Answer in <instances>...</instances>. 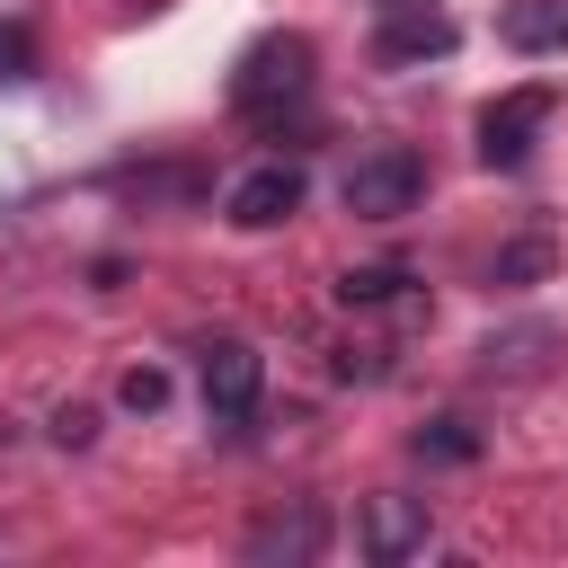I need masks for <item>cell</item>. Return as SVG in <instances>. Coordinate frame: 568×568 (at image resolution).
<instances>
[{
    "instance_id": "obj_1",
    "label": "cell",
    "mask_w": 568,
    "mask_h": 568,
    "mask_svg": "<svg viewBox=\"0 0 568 568\" xmlns=\"http://www.w3.org/2000/svg\"><path fill=\"white\" fill-rule=\"evenodd\" d=\"M337 195H346L355 222H399V213H417V195H426V160H417L408 142H373V151L346 160Z\"/></svg>"
},
{
    "instance_id": "obj_2",
    "label": "cell",
    "mask_w": 568,
    "mask_h": 568,
    "mask_svg": "<svg viewBox=\"0 0 568 568\" xmlns=\"http://www.w3.org/2000/svg\"><path fill=\"white\" fill-rule=\"evenodd\" d=\"M311 89V36H257L231 71V106L240 115H275L284 98Z\"/></svg>"
},
{
    "instance_id": "obj_3",
    "label": "cell",
    "mask_w": 568,
    "mask_h": 568,
    "mask_svg": "<svg viewBox=\"0 0 568 568\" xmlns=\"http://www.w3.org/2000/svg\"><path fill=\"white\" fill-rule=\"evenodd\" d=\"M453 44H462V27H453L444 9H426V0H390V9H382V27H373V62H382V71L444 62Z\"/></svg>"
},
{
    "instance_id": "obj_4",
    "label": "cell",
    "mask_w": 568,
    "mask_h": 568,
    "mask_svg": "<svg viewBox=\"0 0 568 568\" xmlns=\"http://www.w3.org/2000/svg\"><path fill=\"white\" fill-rule=\"evenodd\" d=\"M550 115H559V89H541V80L532 89H506L497 106H479V160L488 169H524L532 160V133Z\"/></svg>"
},
{
    "instance_id": "obj_5",
    "label": "cell",
    "mask_w": 568,
    "mask_h": 568,
    "mask_svg": "<svg viewBox=\"0 0 568 568\" xmlns=\"http://www.w3.org/2000/svg\"><path fill=\"white\" fill-rule=\"evenodd\" d=\"M257 390H266V355L248 337H213L204 346V417L213 426H248Z\"/></svg>"
},
{
    "instance_id": "obj_6",
    "label": "cell",
    "mask_w": 568,
    "mask_h": 568,
    "mask_svg": "<svg viewBox=\"0 0 568 568\" xmlns=\"http://www.w3.org/2000/svg\"><path fill=\"white\" fill-rule=\"evenodd\" d=\"M222 213H231L240 231H275V222H293V213H302V160H257V169H240L231 195H222Z\"/></svg>"
},
{
    "instance_id": "obj_7",
    "label": "cell",
    "mask_w": 568,
    "mask_h": 568,
    "mask_svg": "<svg viewBox=\"0 0 568 568\" xmlns=\"http://www.w3.org/2000/svg\"><path fill=\"white\" fill-rule=\"evenodd\" d=\"M426 532H435V515H426V497H373V506H364V524H355V541H364V559H382V568H399V559H417V550H426Z\"/></svg>"
},
{
    "instance_id": "obj_8",
    "label": "cell",
    "mask_w": 568,
    "mask_h": 568,
    "mask_svg": "<svg viewBox=\"0 0 568 568\" xmlns=\"http://www.w3.org/2000/svg\"><path fill=\"white\" fill-rule=\"evenodd\" d=\"M506 44L515 53H568V0H515L506 9Z\"/></svg>"
},
{
    "instance_id": "obj_9",
    "label": "cell",
    "mask_w": 568,
    "mask_h": 568,
    "mask_svg": "<svg viewBox=\"0 0 568 568\" xmlns=\"http://www.w3.org/2000/svg\"><path fill=\"white\" fill-rule=\"evenodd\" d=\"M337 302H346V311H382V302H408V266H346V275H337Z\"/></svg>"
},
{
    "instance_id": "obj_10",
    "label": "cell",
    "mask_w": 568,
    "mask_h": 568,
    "mask_svg": "<svg viewBox=\"0 0 568 568\" xmlns=\"http://www.w3.org/2000/svg\"><path fill=\"white\" fill-rule=\"evenodd\" d=\"M320 541H328V524H320V515H311V506H302V515H293V524H284V515H275V524H257V532H248V550H257V559H275V550H284V559H311V550H320Z\"/></svg>"
},
{
    "instance_id": "obj_11",
    "label": "cell",
    "mask_w": 568,
    "mask_h": 568,
    "mask_svg": "<svg viewBox=\"0 0 568 568\" xmlns=\"http://www.w3.org/2000/svg\"><path fill=\"white\" fill-rule=\"evenodd\" d=\"M417 453H426V462H470L479 435H470L462 417H435V426H417Z\"/></svg>"
},
{
    "instance_id": "obj_12",
    "label": "cell",
    "mask_w": 568,
    "mask_h": 568,
    "mask_svg": "<svg viewBox=\"0 0 568 568\" xmlns=\"http://www.w3.org/2000/svg\"><path fill=\"white\" fill-rule=\"evenodd\" d=\"M541 266H550V240H515V248L488 266V284H532Z\"/></svg>"
},
{
    "instance_id": "obj_13",
    "label": "cell",
    "mask_w": 568,
    "mask_h": 568,
    "mask_svg": "<svg viewBox=\"0 0 568 568\" xmlns=\"http://www.w3.org/2000/svg\"><path fill=\"white\" fill-rule=\"evenodd\" d=\"M115 399H124V408H133V417H151V408H160V399H169V373H160V364H133V373H124V382H115Z\"/></svg>"
},
{
    "instance_id": "obj_14",
    "label": "cell",
    "mask_w": 568,
    "mask_h": 568,
    "mask_svg": "<svg viewBox=\"0 0 568 568\" xmlns=\"http://www.w3.org/2000/svg\"><path fill=\"white\" fill-rule=\"evenodd\" d=\"M36 71V44H27V27H0V80H27Z\"/></svg>"
},
{
    "instance_id": "obj_15",
    "label": "cell",
    "mask_w": 568,
    "mask_h": 568,
    "mask_svg": "<svg viewBox=\"0 0 568 568\" xmlns=\"http://www.w3.org/2000/svg\"><path fill=\"white\" fill-rule=\"evenodd\" d=\"M89 426H98L89 408H62V417H53V435H62V444H89Z\"/></svg>"
}]
</instances>
